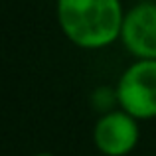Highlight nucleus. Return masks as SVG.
<instances>
[{
    "instance_id": "nucleus-1",
    "label": "nucleus",
    "mask_w": 156,
    "mask_h": 156,
    "mask_svg": "<svg viewBox=\"0 0 156 156\" xmlns=\"http://www.w3.org/2000/svg\"><path fill=\"white\" fill-rule=\"evenodd\" d=\"M57 20L75 46L97 50L121 38L125 12L121 0H57Z\"/></svg>"
},
{
    "instance_id": "nucleus-2",
    "label": "nucleus",
    "mask_w": 156,
    "mask_h": 156,
    "mask_svg": "<svg viewBox=\"0 0 156 156\" xmlns=\"http://www.w3.org/2000/svg\"><path fill=\"white\" fill-rule=\"evenodd\" d=\"M117 101L134 119L156 117V59H138L126 67L117 85Z\"/></svg>"
},
{
    "instance_id": "nucleus-3",
    "label": "nucleus",
    "mask_w": 156,
    "mask_h": 156,
    "mask_svg": "<svg viewBox=\"0 0 156 156\" xmlns=\"http://www.w3.org/2000/svg\"><path fill=\"white\" fill-rule=\"evenodd\" d=\"M136 119L125 111H109L97 121L93 130V140L99 152L105 156H125L138 142Z\"/></svg>"
},
{
    "instance_id": "nucleus-4",
    "label": "nucleus",
    "mask_w": 156,
    "mask_h": 156,
    "mask_svg": "<svg viewBox=\"0 0 156 156\" xmlns=\"http://www.w3.org/2000/svg\"><path fill=\"white\" fill-rule=\"evenodd\" d=\"M125 48L138 59H156V4L140 2L125 14L121 30Z\"/></svg>"
},
{
    "instance_id": "nucleus-5",
    "label": "nucleus",
    "mask_w": 156,
    "mask_h": 156,
    "mask_svg": "<svg viewBox=\"0 0 156 156\" xmlns=\"http://www.w3.org/2000/svg\"><path fill=\"white\" fill-rule=\"evenodd\" d=\"M36 156H53V154H50V152H40V154H36Z\"/></svg>"
}]
</instances>
